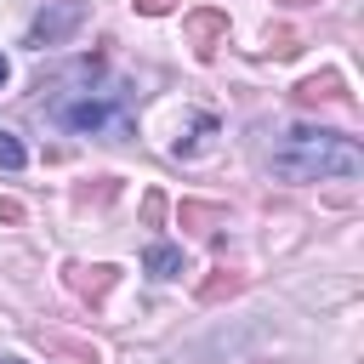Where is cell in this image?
Segmentation results:
<instances>
[{
    "label": "cell",
    "mask_w": 364,
    "mask_h": 364,
    "mask_svg": "<svg viewBox=\"0 0 364 364\" xmlns=\"http://www.w3.org/2000/svg\"><path fill=\"white\" fill-rule=\"evenodd\" d=\"M273 176L284 182H353L364 171V148L341 131H318V125H290L279 131L273 154H267Z\"/></svg>",
    "instance_id": "obj_1"
},
{
    "label": "cell",
    "mask_w": 364,
    "mask_h": 364,
    "mask_svg": "<svg viewBox=\"0 0 364 364\" xmlns=\"http://www.w3.org/2000/svg\"><path fill=\"white\" fill-rule=\"evenodd\" d=\"M51 114H57V125H68L80 136H114L119 142L131 131V97L119 85H108V91H68V97L51 102Z\"/></svg>",
    "instance_id": "obj_2"
},
{
    "label": "cell",
    "mask_w": 364,
    "mask_h": 364,
    "mask_svg": "<svg viewBox=\"0 0 364 364\" xmlns=\"http://www.w3.org/2000/svg\"><path fill=\"white\" fill-rule=\"evenodd\" d=\"M182 34H188V46H193V57H216L222 46H228V11L222 6H199V11H188L182 17Z\"/></svg>",
    "instance_id": "obj_3"
},
{
    "label": "cell",
    "mask_w": 364,
    "mask_h": 364,
    "mask_svg": "<svg viewBox=\"0 0 364 364\" xmlns=\"http://www.w3.org/2000/svg\"><path fill=\"white\" fill-rule=\"evenodd\" d=\"M80 23H85V6H80V0H57V6H46V11L28 23V46H63Z\"/></svg>",
    "instance_id": "obj_4"
},
{
    "label": "cell",
    "mask_w": 364,
    "mask_h": 364,
    "mask_svg": "<svg viewBox=\"0 0 364 364\" xmlns=\"http://www.w3.org/2000/svg\"><path fill=\"white\" fill-rule=\"evenodd\" d=\"M63 279H68V290H74V296H85V301H102V296L114 290L119 267H108V262H97V267H85V262H68V267H63Z\"/></svg>",
    "instance_id": "obj_5"
},
{
    "label": "cell",
    "mask_w": 364,
    "mask_h": 364,
    "mask_svg": "<svg viewBox=\"0 0 364 364\" xmlns=\"http://www.w3.org/2000/svg\"><path fill=\"white\" fill-rule=\"evenodd\" d=\"M347 91H341V74L336 68H324V74H307L301 85H296V102H341Z\"/></svg>",
    "instance_id": "obj_6"
},
{
    "label": "cell",
    "mask_w": 364,
    "mask_h": 364,
    "mask_svg": "<svg viewBox=\"0 0 364 364\" xmlns=\"http://www.w3.org/2000/svg\"><path fill=\"white\" fill-rule=\"evenodd\" d=\"M142 267H148L154 279H176V273H182V250H176V245H159V239H154V245L142 250Z\"/></svg>",
    "instance_id": "obj_7"
},
{
    "label": "cell",
    "mask_w": 364,
    "mask_h": 364,
    "mask_svg": "<svg viewBox=\"0 0 364 364\" xmlns=\"http://www.w3.org/2000/svg\"><path fill=\"white\" fill-rule=\"evenodd\" d=\"M245 290V273H233V267H216L205 284H199V301H222V296H239Z\"/></svg>",
    "instance_id": "obj_8"
},
{
    "label": "cell",
    "mask_w": 364,
    "mask_h": 364,
    "mask_svg": "<svg viewBox=\"0 0 364 364\" xmlns=\"http://www.w3.org/2000/svg\"><path fill=\"white\" fill-rule=\"evenodd\" d=\"M182 222L199 228V233H216V228L228 222V205H193V199H188V205H182Z\"/></svg>",
    "instance_id": "obj_9"
},
{
    "label": "cell",
    "mask_w": 364,
    "mask_h": 364,
    "mask_svg": "<svg viewBox=\"0 0 364 364\" xmlns=\"http://www.w3.org/2000/svg\"><path fill=\"white\" fill-rule=\"evenodd\" d=\"M210 131H216V119H210V114H199V119L188 125V136H176V142H171V154H176V159H182V154H193V148H199Z\"/></svg>",
    "instance_id": "obj_10"
},
{
    "label": "cell",
    "mask_w": 364,
    "mask_h": 364,
    "mask_svg": "<svg viewBox=\"0 0 364 364\" xmlns=\"http://www.w3.org/2000/svg\"><path fill=\"white\" fill-rule=\"evenodd\" d=\"M23 159H28L23 142H17L11 131H0V171H23Z\"/></svg>",
    "instance_id": "obj_11"
},
{
    "label": "cell",
    "mask_w": 364,
    "mask_h": 364,
    "mask_svg": "<svg viewBox=\"0 0 364 364\" xmlns=\"http://www.w3.org/2000/svg\"><path fill=\"white\" fill-rule=\"evenodd\" d=\"M267 51L290 57V51H301V46H296V34H290V28H279V34H267Z\"/></svg>",
    "instance_id": "obj_12"
},
{
    "label": "cell",
    "mask_w": 364,
    "mask_h": 364,
    "mask_svg": "<svg viewBox=\"0 0 364 364\" xmlns=\"http://www.w3.org/2000/svg\"><path fill=\"white\" fill-rule=\"evenodd\" d=\"M136 11L142 17H165V11H176V0H136Z\"/></svg>",
    "instance_id": "obj_13"
},
{
    "label": "cell",
    "mask_w": 364,
    "mask_h": 364,
    "mask_svg": "<svg viewBox=\"0 0 364 364\" xmlns=\"http://www.w3.org/2000/svg\"><path fill=\"white\" fill-rule=\"evenodd\" d=\"M0 222L17 228V222H23V205H17V199H0Z\"/></svg>",
    "instance_id": "obj_14"
},
{
    "label": "cell",
    "mask_w": 364,
    "mask_h": 364,
    "mask_svg": "<svg viewBox=\"0 0 364 364\" xmlns=\"http://www.w3.org/2000/svg\"><path fill=\"white\" fill-rule=\"evenodd\" d=\"M6 74H11V68H6V57H0V85H6Z\"/></svg>",
    "instance_id": "obj_15"
},
{
    "label": "cell",
    "mask_w": 364,
    "mask_h": 364,
    "mask_svg": "<svg viewBox=\"0 0 364 364\" xmlns=\"http://www.w3.org/2000/svg\"><path fill=\"white\" fill-rule=\"evenodd\" d=\"M284 6H307V0H284Z\"/></svg>",
    "instance_id": "obj_16"
},
{
    "label": "cell",
    "mask_w": 364,
    "mask_h": 364,
    "mask_svg": "<svg viewBox=\"0 0 364 364\" xmlns=\"http://www.w3.org/2000/svg\"><path fill=\"white\" fill-rule=\"evenodd\" d=\"M6 364H17V358H6Z\"/></svg>",
    "instance_id": "obj_17"
}]
</instances>
